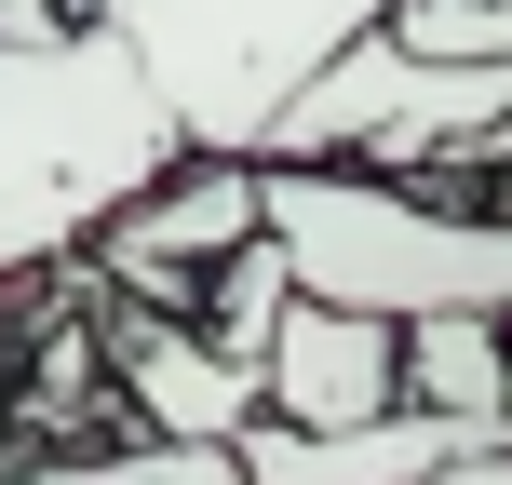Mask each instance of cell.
<instances>
[{
	"instance_id": "obj_1",
	"label": "cell",
	"mask_w": 512,
	"mask_h": 485,
	"mask_svg": "<svg viewBox=\"0 0 512 485\" xmlns=\"http://www.w3.org/2000/svg\"><path fill=\"white\" fill-rule=\"evenodd\" d=\"M189 135L162 108V81L122 54L108 14H68L41 41H0V297L27 270L95 243V216L135 176H162Z\"/></svg>"
},
{
	"instance_id": "obj_2",
	"label": "cell",
	"mask_w": 512,
	"mask_h": 485,
	"mask_svg": "<svg viewBox=\"0 0 512 485\" xmlns=\"http://www.w3.org/2000/svg\"><path fill=\"white\" fill-rule=\"evenodd\" d=\"M270 162H378V176H472L512 149V54H418L391 27L337 41L256 135Z\"/></svg>"
},
{
	"instance_id": "obj_3",
	"label": "cell",
	"mask_w": 512,
	"mask_h": 485,
	"mask_svg": "<svg viewBox=\"0 0 512 485\" xmlns=\"http://www.w3.org/2000/svg\"><path fill=\"white\" fill-rule=\"evenodd\" d=\"M95 14L122 27V54L162 81V108H176L189 149H256L270 108L297 95L337 41H364L391 0H95Z\"/></svg>"
},
{
	"instance_id": "obj_4",
	"label": "cell",
	"mask_w": 512,
	"mask_h": 485,
	"mask_svg": "<svg viewBox=\"0 0 512 485\" xmlns=\"http://www.w3.org/2000/svg\"><path fill=\"white\" fill-rule=\"evenodd\" d=\"M405 405V324L324 283H283L270 337H256V418H297V432H351V418Z\"/></svg>"
},
{
	"instance_id": "obj_5",
	"label": "cell",
	"mask_w": 512,
	"mask_h": 485,
	"mask_svg": "<svg viewBox=\"0 0 512 485\" xmlns=\"http://www.w3.org/2000/svg\"><path fill=\"white\" fill-rule=\"evenodd\" d=\"M95 378L122 391L135 432H176V445H230L243 418H256V364L216 351L189 310L122 297V283H108V310H95Z\"/></svg>"
},
{
	"instance_id": "obj_6",
	"label": "cell",
	"mask_w": 512,
	"mask_h": 485,
	"mask_svg": "<svg viewBox=\"0 0 512 485\" xmlns=\"http://www.w3.org/2000/svg\"><path fill=\"white\" fill-rule=\"evenodd\" d=\"M472 445H499V432H472V418H445V405H378V418H351V432L243 418V432H230V459H243L256 485H418V472L472 459Z\"/></svg>"
},
{
	"instance_id": "obj_7",
	"label": "cell",
	"mask_w": 512,
	"mask_h": 485,
	"mask_svg": "<svg viewBox=\"0 0 512 485\" xmlns=\"http://www.w3.org/2000/svg\"><path fill=\"white\" fill-rule=\"evenodd\" d=\"M405 405H445L512 445V324L499 310H405Z\"/></svg>"
},
{
	"instance_id": "obj_8",
	"label": "cell",
	"mask_w": 512,
	"mask_h": 485,
	"mask_svg": "<svg viewBox=\"0 0 512 485\" xmlns=\"http://www.w3.org/2000/svg\"><path fill=\"white\" fill-rule=\"evenodd\" d=\"M95 485H256L230 445H176V432H122L108 445V472Z\"/></svg>"
},
{
	"instance_id": "obj_9",
	"label": "cell",
	"mask_w": 512,
	"mask_h": 485,
	"mask_svg": "<svg viewBox=\"0 0 512 485\" xmlns=\"http://www.w3.org/2000/svg\"><path fill=\"white\" fill-rule=\"evenodd\" d=\"M68 14H95V0H0V41H41V27H68Z\"/></svg>"
},
{
	"instance_id": "obj_10",
	"label": "cell",
	"mask_w": 512,
	"mask_h": 485,
	"mask_svg": "<svg viewBox=\"0 0 512 485\" xmlns=\"http://www.w3.org/2000/svg\"><path fill=\"white\" fill-rule=\"evenodd\" d=\"M418 485H512V445H472V459H445V472H418Z\"/></svg>"
}]
</instances>
